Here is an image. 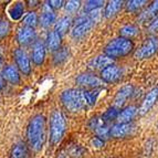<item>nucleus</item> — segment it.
Instances as JSON below:
<instances>
[{
	"mask_svg": "<svg viewBox=\"0 0 158 158\" xmlns=\"http://www.w3.org/2000/svg\"><path fill=\"white\" fill-rule=\"evenodd\" d=\"M27 139L33 152H39L45 140V117L43 115L33 116L27 127Z\"/></svg>",
	"mask_w": 158,
	"mask_h": 158,
	"instance_id": "obj_1",
	"label": "nucleus"
},
{
	"mask_svg": "<svg viewBox=\"0 0 158 158\" xmlns=\"http://www.w3.org/2000/svg\"><path fill=\"white\" fill-rule=\"evenodd\" d=\"M61 101L64 107L70 112L81 111L89 106L84 95V90H79V89H69L62 92Z\"/></svg>",
	"mask_w": 158,
	"mask_h": 158,
	"instance_id": "obj_2",
	"label": "nucleus"
},
{
	"mask_svg": "<svg viewBox=\"0 0 158 158\" xmlns=\"http://www.w3.org/2000/svg\"><path fill=\"white\" fill-rule=\"evenodd\" d=\"M134 49L132 40L126 39V38L119 37L112 40L104 49V54L112 59L123 58L131 53V51Z\"/></svg>",
	"mask_w": 158,
	"mask_h": 158,
	"instance_id": "obj_3",
	"label": "nucleus"
},
{
	"mask_svg": "<svg viewBox=\"0 0 158 158\" xmlns=\"http://www.w3.org/2000/svg\"><path fill=\"white\" fill-rule=\"evenodd\" d=\"M65 133V118L60 111H54L50 117V139L56 145L62 139Z\"/></svg>",
	"mask_w": 158,
	"mask_h": 158,
	"instance_id": "obj_4",
	"label": "nucleus"
},
{
	"mask_svg": "<svg viewBox=\"0 0 158 158\" xmlns=\"http://www.w3.org/2000/svg\"><path fill=\"white\" fill-rule=\"evenodd\" d=\"M158 52V38L149 37L146 39V41L143 43V45L137 49L134 54V58L137 60H144L153 56L154 54Z\"/></svg>",
	"mask_w": 158,
	"mask_h": 158,
	"instance_id": "obj_5",
	"label": "nucleus"
},
{
	"mask_svg": "<svg viewBox=\"0 0 158 158\" xmlns=\"http://www.w3.org/2000/svg\"><path fill=\"white\" fill-rule=\"evenodd\" d=\"M13 56H15L19 70L26 75H29L31 72V66H30V60L27 56V53L21 49H16L13 52Z\"/></svg>",
	"mask_w": 158,
	"mask_h": 158,
	"instance_id": "obj_6",
	"label": "nucleus"
},
{
	"mask_svg": "<svg viewBox=\"0 0 158 158\" xmlns=\"http://www.w3.org/2000/svg\"><path fill=\"white\" fill-rule=\"evenodd\" d=\"M77 83L81 86L85 87H100L102 86L103 81L102 79H98L96 75L92 73H83L80 74L79 77H77Z\"/></svg>",
	"mask_w": 158,
	"mask_h": 158,
	"instance_id": "obj_7",
	"label": "nucleus"
},
{
	"mask_svg": "<svg viewBox=\"0 0 158 158\" xmlns=\"http://www.w3.org/2000/svg\"><path fill=\"white\" fill-rule=\"evenodd\" d=\"M35 39V31L33 28L22 26L18 29L17 33V41L20 45H28L31 42H33Z\"/></svg>",
	"mask_w": 158,
	"mask_h": 158,
	"instance_id": "obj_8",
	"label": "nucleus"
},
{
	"mask_svg": "<svg viewBox=\"0 0 158 158\" xmlns=\"http://www.w3.org/2000/svg\"><path fill=\"white\" fill-rule=\"evenodd\" d=\"M122 77V71L118 66L112 65L105 68L103 71H101V79L103 82L106 83H114V82L118 81Z\"/></svg>",
	"mask_w": 158,
	"mask_h": 158,
	"instance_id": "obj_9",
	"label": "nucleus"
},
{
	"mask_svg": "<svg viewBox=\"0 0 158 158\" xmlns=\"http://www.w3.org/2000/svg\"><path fill=\"white\" fill-rule=\"evenodd\" d=\"M134 125L131 123H117L111 128V136L115 138H123L132 134Z\"/></svg>",
	"mask_w": 158,
	"mask_h": 158,
	"instance_id": "obj_10",
	"label": "nucleus"
},
{
	"mask_svg": "<svg viewBox=\"0 0 158 158\" xmlns=\"http://www.w3.org/2000/svg\"><path fill=\"white\" fill-rule=\"evenodd\" d=\"M133 90H134V87L131 84L124 85L123 87H121V90L117 92L115 98H114V107L119 108L124 105L127 98L133 94Z\"/></svg>",
	"mask_w": 158,
	"mask_h": 158,
	"instance_id": "obj_11",
	"label": "nucleus"
},
{
	"mask_svg": "<svg viewBox=\"0 0 158 158\" xmlns=\"http://www.w3.org/2000/svg\"><path fill=\"white\" fill-rule=\"evenodd\" d=\"M157 98H158V89H154V90H152L149 93H147V95H146V98H144V101H143V103H142V106H140V108H139L140 115H144V114L147 113L150 108L154 106V104H155V102L157 101Z\"/></svg>",
	"mask_w": 158,
	"mask_h": 158,
	"instance_id": "obj_12",
	"label": "nucleus"
},
{
	"mask_svg": "<svg viewBox=\"0 0 158 158\" xmlns=\"http://www.w3.org/2000/svg\"><path fill=\"white\" fill-rule=\"evenodd\" d=\"M45 58V47L41 41H37L33 44L32 50V61L35 65H41L44 62Z\"/></svg>",
	"mask_w": 158,
	"mask_h": 158,
	"instance_id": "obj_13",
	"label": "nucleus"
},
{
	"mask_svg": "<svg viewBox=\"0 0 158 158\" xmlns=\"http://www.w3.org/2000/svg\"><path fill=\"white\" fill-rule=\"evenodd\" d=\"M1 77L3 80L10 82L12 84H18L20 82V75H19V71L16 66L13 65H7L2 69V73Z\"/></svg>",
	"mask_w": 158,
	"mask_h": 158,
	"instance_id": "obj_14",
	"label": "nucleus"
},
{
	"mask_svg": "<svg viewBox=\"0 0 158 158\" xmlns=\"http://www.w3.org/2000/svg\"><path fill=\"white\" fill-rule=\"evenodd\" d=\"M112 64H113V59L107 56L106 54H103V56H98L93 59L89 63V66L93 70H102L103 71L104 69Z\"/></svg>",
	"mask_w": 158,
	"mask_h": 158,
	"instance_id": "obj_15",
	"label": "nucleus"
},
{
	"mask_svg": "<svg viewBox=\"0 0 158 158\" xmlns=\"http://www.w3.org/2000/svg\"><path fill=\"white\" fill-rule=\"evenodd\" d=\"M54 21H56V15L53 10L48 5H44L41 17H40V24L43 28H49L51 24L54 23Z\"/></svg>",
	"mask_w": 158,
	"mask_h": 158,
	"instance_id": "obj_16",
	"label": "nucleus"
},
{
	"mask_svg": "<svg viewBox=\"0 0 158 158\" xmlns=\"http://www.w3.org/2000/svg\"><path fill=\"white\" fill-rule=\"evenodd\" d=\"M47 48L50 51H58L61 47V35L56 31H50L47 35Z\"/></svg>",
	"mask_w": 158,
	"mask_h": 158,
	"instance_id": "obj_17",
	"label": "nucleus"
},
{
	"mask_svg": "<svg viewBox=\"0 0 158 158\" xmlns=\"http://www.w3.org/2000/svg\"><path fill=\"white\" fill-rule=\"evenodd\" d=\"M137 113V108L135 106H127L124 110H122L119 112L118 116H117V122L118 123H129L134 118V116Z\"/></svg>",
	"mask_w": 158,
	"mask_h": 158,
	"instance_id": "obj_18",
	"label": "nucleus"
},
{
	"mask_svg": "<svg viewBox=\"0 0 158 158\" xmlns=\"http://www.w3.org/2000/svg\"><path fill=\"white\" fill-rule=\"evenodd\" d=\"M123 7V1H119V0H114V1H110V2L106 5L105 10H104V17L107 19L112 18L115 15L118 13V11Z\"/></svg>",
	"mask_w": 158,
	"mask_h": 158,
	"instance_id": "obj_19",
	"label": "nucleus"
},
{
	"mask_svg": "<svg viewBox=\"0 0 158 158\" xmlns=\"http://www.w3.org/2000/svg\"><path fill=\"white\" fill-rule=\"evenodd\" d=\"M93 24H94V21L89 20V21L84 22V23L75 26L71 33L72 37H73L74 39H80V38H82L83 35H85V33H86L87 31H90L91 28L93 27Z\"/></svg>",
	"mask_w": 158,
	"mask_h": 158,
	"instance_id": "obj_20",
	"label": "nucleus"
},
{
	"mask_svg": "<svg viewBox=\"0 0 158 158\" xmlns=\"http://www.w3.org/2000/svg\"><path fill=\"white\" fill-rule=\"evenodd\" d=\"M158 13V1H155L153 5H150L145 11H143L138 17V21L144 22L147 21L152 18H156V15Z\"/></svg>",
	"mask_w": 158,
	"mask_h": 158,
	"instance_id": "obj_21",
	"label": "nucleus"
},
{
	"mask_svg": "<svg viewBox=\"0 0 158 158\" xmlns=\"http://www.w3.org/2000/svg\"><path fill=\"white\" fill-rule=\"evenodd\" d=\"M10 158H28V152L23 143H18L13 146Z\"/></svg>",
	"mask_w": 158,
	"mask_h": 158,
	"instance_id": "obj_22",
	"label": "nucleus"
},
{
	"mask_svg": "<svg viewBox=\"0 0 158 158\" xmlns=\"http://www.w3.org/2000/svg\"><path fill=\"white\" fill-rule=\"evenodd\" d=\"M70 24H71V19L69 18V17H63V18H61L60 20L56 23L54 31H56V33L60 34V35H63V34L69 30Z\"/></svg>",
	"mask_w": 158,
	"mask_h": 158,
	"instance_id": "obj_23",
	"label": "nucleus"
},
{
	"mask_svg": "<svg viewBox=\"0 0 158 158\" xmlns=\"http://www.w3.org/2000/svg\"><path fill=\"white\" fill-rule=\"evenodd\" d=\"M139 32V29L134 24H127V26L122 27L119 29V34L121 37L126 38V39H131V38L135 37L137 33Z\"/></svg>",
	"mask_w": 158,
	"mask_h": 158,
	"instance_id": "obj_24",
	"label": "nucleus"
},
{
	"mask_svg": "<svg viewBox=\"0 0 158 158\" xmlns=\"http://www.w3.org/2000/svg\"><path fill=\"white\" fill-rule=\"evenodd\" d=\"M23 12H24V7H23V3L21 2H17L11 7L10 11V17L13 19V20H19V19L21 18L23 16Z\"/></svg>",
	"mask_w": 158,
	"mask_h": 158,
	"instance_id": "obj_25",
	"label": "nucleus"
},
{
	"mask_svg": "<svg viewBox=\"0 0 158 158\" xmlns=\"http://www.w3.org/2000/svg\"><path fill=\"white\" fill-rule=\"evenodd\" d=\"M69 58V48H60L53 56L54 64H61Z\"/></svg>",
	"mask_w": 158,
	"mask_h": 158,
	"instance_id": "obj_26",
	"label": "nucleus"
},
{
	"mask_svg": "<svg viewBox=\"0 0 158 158\" xmlns=\"http://www.w3.org/2000/svg\"><path fill=\"white\" fill-rule=\"evenodd\" d=\"M38 22V17H37V13L35 12H29L27 13L26 16L23 17L22 19V24L24 27H29V28H34L35 24Z\"/></svg>",
	"mask_w": 158,
	"mask_h": 158,
	"instance_id": "obj_27",
	"label": "nucleus"
},
{
	"mask_svg": "<svg viewBox=\"0 0 158 158\" xmlns=\"http://www.w3.org/2000/svg\"><path fill=\"white\" fill-rule=\"evenodd\" d=\"M146 3H147V1H145V0H132V1L127 2L126 9L128 11L135 12V11H138L140 8H143Z\"/></svg>",
	"mask_w": 158,
	"mask_h": 158,
	"instance_id": "obj_28",
	"label": "nucleus"
},
{
	"mask_svg": "<svg viewBox=\"0 0 158 158\" xmlns=\"http://www.w3.org/2000/svg\"><path fill=\"white\" fill-rule=\"evenodd\" d=\"M103 5H104V1H100V0H90V1H86V3H85L84 10L86 11V13H89V12H91V11L98 10Z\"/></svg>",
	"mask_w": 158,
	"mask_h": 158,
	"instance_id": "obj_29",
	"label": "nucleus"
},
{
	"mask_svg": "<svg viewBox=\"0 0 158 158\" xmlns=\"http://www.w3.org/2000/svg\"><path fill=\"white\" fill-rule=\"evenodd\" d=\"M119 112L117 111V108L116 107H111L108 108L107 111L102 115V118L104 122H110V121H113V119L117 118V116H118Z\"/></svg>",
	"mask_w": 158,
	"mask_h": 158,
	"instance_id": "obj_30",
	"label": "nucleus"
},
{
	"mask_svg": "<svg viewBox=\"0 0 158 158\" xmlns=\"http://www.w3.org/2000/svg\"><path fill=\"white\" fill-rule=\"evenodd\" d=\"M81 2L80 1H75V0H71V1H66L64 5V8L68 13H74L79 10Z\"/></svg>",
	"mask_w": 158,
	"mask_h": 158,
	"instance_id": "obj_31",
	"label": "nucleus"
},
{
	"mask_svg": "<svg viewBox=\"0 0 158 158\" xmlns=\"http://www.w3.org/2000/svg\"><path fill=\"white\" fill-rule=\"evenodd\" d=\"M84 95L85 98H86V103L89 106H92L95 104V101L98 98V91H89V90H84Z\"/></svg>",
	"mask_w": 158,
	"mask_h": 158,
	"instance_id": "obj_32",
	"label": "nucleus"
},
{
	"mask_svg": "<svg viewBox=\"0 0 158 158\" xmlns=\"http://www.w3.org/2000/svg\"><path fill=\"white\" fill-rule=\"evenodd\" d=\"M9 31H10V23L5 19L0 20V39L8 35Z\"/></svg>",
	"mask_w": 158,
	"mask_h": 158,
	"instance_id": "obj_33",
	"label": "nucleus"
},
{
	"mask_svg": "<svg viewBox=\"0 0 158 158\" xmlns=\"http://www.w3.org/2000/svg\"><path fill=\"white\" fill-rule=\"evenodd\" d=\"M95 132H96V134H98V137L101 138V137H106V136H108V135H111V128H108V127L104 124L101 127H98Z\"/></svg>",
	"mask_w": 158,
	"mask_h": 158,
	"instance_id": "obj_34",
	"label": "nucleus"
},
{
	"mask_svg": "<svg viewBox=\"0 0 158 158\" xmlns=\"http://www.w3.org/2000/svg\"><path fill=\"white\" fill-rule=\"evenodd\" d=\"M147 30L149 33H156V32H158V16L156 18H154L153 21L148 24Z\"/></svg>",
	"mask_w": 158,
	"mask_h": 158,
	"instance_id": "obj_35",
	"label": "nucleus"
},
{
	"mask_svg": "<svg viewBox=\"0 0 158 158\" xmlns=\"http://www.w3.org/2000/svg\"><path fill=\"white\" fill-rule=\"evenodd\" d=\"M47 5L50 7L51 9H60L63 5V1L61 0H50V1H47Z\"/></svg>",
	"mask_w": 158,
	"mask_h": 158,
	"instance_id": "obj_36",
	"label": "nucleus"
},
{
	"mask_svg": "<svg viewBox=\"0 0 158 158\" xmlns=\"http://www.w3.org/2000/svg\"><path fill=\"white\" fill-rule=\"evenodd\" d=\"M91 145L93 146V147H96V148H101L104 146V140L102 139V138H100V137H93L92 139H91Z\"/></svg>",
	"mask_w": 158,
	"mask_h": 158,
	"instance_id": "obj_37",
	"label": "nucleus"
},
{
	"mask_svg": "<svg viewBox=\"0 0 158 158\" xmlns=\"http://www.w3.org/2000/svg\"><path fill=\"white\" fill-rule=\"evenodd\" d=\"M3 87V80H2V77L0 75V89H2Z\"/></svg>",
	"mask_w": 158,
	"mask_h": 158,
	"instance_id": "obj_38",
	"label": "nucleus"
},
{
	"mask_svg": "<svg viewBox=\"0 0 158 158\" xmlns=\"http://www.w3.org/2000/svg\"><path fill=\"white\" fill-rule=\"evenodd\" d=\"M1 56H2V51H1V49H0V59H1Z\"/></svg>",
	"mask_w": 158,
	"mask_h": 158,
	"instance_id": "obj_39",
	"label": "nucleus"
},
{
	"mask_svg": "<svg viewBox=\"0 0 158 158\" xmlns=\"http://www.w3.org/2000/svg\"><path fill=\"white\" fill-rule=\"evenodd\" d=\"M1 66H2V61L0 60V69H1Z\"/></svg>",
	"mask_w": 158,
	"mask_h": 158,
	"instance_id": "obj_40",
	"label": "nucleus"
}]
</instances>
